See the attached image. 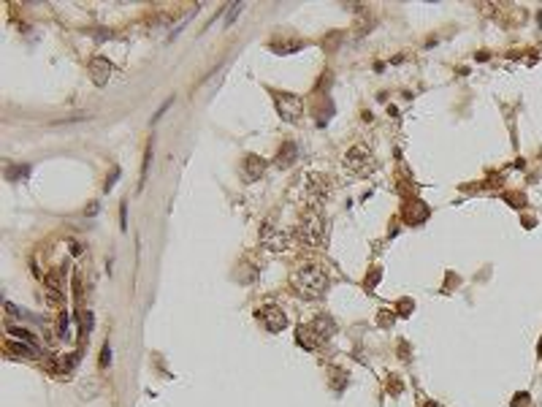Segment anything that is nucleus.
<instances>
[{
	"label": "nucleus",
	"mask_w": 542,
	"mask_h": 407,
	"mask_svg": "<svg viewBox=\"0 0 542 407\" xmlns=\"http://www.w3.org/2000/svg\"><path fill=\"white\" fill-rule=\"evenodd\" d=\"M242 8H244V3H233V6H231V11L225 14V27H228V25H231V22L236 20V14H239Z\"/></svg>",
	"instance_id": "nucleus-13"
},
{
	"label": "nucleus",
	"mask_w": 542,
	"mask_h": 407,
	"mask_svg": "<svg viewBox=\"0 0 542 407\" xmlns=\"http://www.w3.org/2000/svg\"><path fill=\"white\" fill-rule=\"evenodd\" d=\"M260 244L266 250H271V253H285L290 247V234L288 231H279L274 223H263V228H260Z\"/></svg>",
	"instance_id": "nucleus-6"
},
{
	"label": "nucleus",
	"mask_w": 542,
	"mask_h": 407,
	"mask_svg": "<svg viewBox=\"0 0 542 407\" xmlns=\"http://www.w3.org/2000/svg\"><path fill=\"white\" fill-rule=\"evenodd\" d=\"M345 166H347V171L350 174H355V177H366V174H372L374 168H377V160L372 155V149L364 147V144H355V147H350L347 149V155H345Z\"/></svg>",
	"instance_id": "nucleus-4"
},
{
	"label": "nucleus",
	"mask_w": 542,
	"mask_h": 407,
	"mask_svg": "<svg viewBox=\"0 0 542 407\" xmlns=\"http://www.w3.org/2000/svg\"><path fill=\"white\" fill-rule=\"evenodd\" d=\"M328 196H331L328 177L309 174L307 185H304V204H307V212H323V204H326Z\"/></svg>",
	"instance_id": "nucleus-3"
},
{
	"label": "nucleus",
	"mask_w": 542,
	"mask_h": 407,
	"mask_svg": "<svg viewBox=\"0 0 542 407\" xmlns=\"http://www.w3.org/2000/svg\"><path fill=\"white\" fill-rule=\"evenodd\" d=\"M90 71H92V82H95V84H106V82H109L111 63L103 60V57H95V60L90 63Z\"/></svg>",
	"instance_id": "nucleus-8"
},
{
	"label": "nucleus",
	"mask_w": 542,
	"mask_h": 407,
	"mask_svg": "<svg viewBox=\"0 0 542 407\" xmlns=\"http://www.w3.org/2000/svg\"><path fill=\"white\" fill-rule=\"evenodd\" d=\"M149 163H152V144L147 147V158H144V171H141V185H144V177L149 171Z\"/></svg>",
	"instance_id": "nucleus-15"
},
{
	"label": "nucleus",
	"mask_w": 542,
	"mask_h": 407,
	"mask_svg": "<svg viewBox=\"0 0 542 407\" xmlns=\"http://www.w3.org/2000/svg\"><path fill=\"white\" fill-rule=\"evenodd\" d=\"M109 364H111V345L106 342L101 350V366H109Z\"/></svg>",
	"instance_id": "nucleus-14"
},
{
	"label": "nucleus",
	"mask_w": 542,
	"mask_h": 407,
	"mask_svg": "<svg viewBox=\"0 0 542 407\" xmlns=\"http://www.w3.org/2000/svg\"><path fill=\"white\" fill-rule=\"evenodd\" d=\"M290 160H296V147H293L290 141H288V144L282 147V152H279V160H277V163H279V166H288Z\"/></svg>",
	"instance_id": "nucleus-10"
},
{
	"label": "nucleus",
	"mask_w": 542,
	"mask_h": 407,
	"mask_svg": "<svg viewBox=\"0 0 542 407\" xmlns=\"http://www.w3.org/2000/svg\"><path fill=\"white\" fill-rule=\"evenodd\" d=\"M290 285L301 299H320L328 288V274L317 263H304L290 274Z\"/></svg>",
	"instance_id": "nucleus-1"
},
{
	"label": "nucleus",
	"mask_w": 542,
	"mask_h": 407,
	"mask_svg": "<svg viewBox=\"0 0 542 407\" xmlns=\"http://www.w3.org/2000/svg\"><path fill=\"white\" fill-rule=\"evenodd\" d=\"M539 356H542V342H539Z\"/></svg>",
	"instance_id": "nucleus-18"
},
{
	"label": "nucleus",
	"mask_w": 542,
	"mask_h": 407,
	"mask_svg": "<svg viewBox=\"0 0 542 407\" xmlns=\"http://www.w3.org/2000/svg\"><path fill=\"white\" fill-rule=\"evenodd\" d=\"M271 98H274V103H277V111L282 114L285 122H296V120L301 117L304 103H301L298 95H293V92H282V90H274Z\"/></svg>",
	"instance_id": "nucleus-5"
},
{
	"label": "nucleus",
	"mask_w": 542,
	"mask_h": 407,
	"mask_svg": "<svg viewBox=\"0 0 542 407\" xmlns=\"http://www.w3.org/2000/svg\"><path fill=\"white\" fill-rule=\"evenodd\" d=\"M296 239L304 242L307 247H323L328 242V223L323 212H307L296 225Z\"/></svg>",
	"instance_id": "nucleus-2"
},
{
	"label": "nucleus",
	"mask_w": 542,
	"mask_h": 407,
	"mask_svg": "<svg viewBox=\"0 0 542 407\" xmlns=\"http://www.w3.org/2000/svg\"><path fill=\"white\" fill-rule=\"evenodd\" d=\"M524 404H529V394L520 391V394L515 396V399H512V407H524Z\"/></svg>",
	"instance_id": "nucleus-16"
},
{
	"label": "nucleus",
	"mask_w": 542,
	"mask_h": 407,
	"mask_svg": "<svg viewBox=\"0 0 542 407\" xmlns=\"http://www.w3.org/2000/svg\"><path fill=\"white\" fill-rule=\"evenodd\" d=\"M8 353H16V356H22V358H35L41 350H38V345H19V342H11L8 345Z\"/></svg>",
	"instance_id": "nucleus-9"
},
{
	"label": "nucleus",
	"mask_w": 542,
	"mask_h": 407,
	"mask_svg": "<svg viewBox=\"0 0 542 407\" xmlns=\"http://www.w3.org/2000/svg\"><path fill=\"white\" fill-rule=\"evenodd\" d=\"M95 212H98V201H95V204H90V206H87V215H95Z\"/></svg>",
	"instance_id": "nucleus-17"
},
{
	"label": "nucleus",
	"mask_w": 542,
	"mask_h": 407,
	"mask_svg": "<svg viewBox=\"0 0 542 407\" xmlns=\"http://www.w3.org/2000/svg\"><path fill=\"white\" fill-rule=\"evenodd\" d=\"M8 334H14V337H19V339H25L27 345H35V337L30 334V331L19 328V326H8Z\"/></svg>",
	"instance_id": "nucleus-11"
},
{
	"label": "nucleus",
	"mask_w": 542,
	"mask_h": 407,
	"mask_svg": "<svg viewBox=\"0 0 542 407\" xmlns=\"http://www.w3.org/2000/svg\"><path fill=\"white\" fill-rule=\"evenodd\" d=\"M90 331H92V312L82 309V337H87Z\"/></svg>",
	"instance_id": "nucleus-12"
},
{
	"label": "nucleus",
	"mask_w": 542,
	"mask_h": 407,
	"mask_svg": "<svg viewBox=\"0 0 542 407\" xmlns=\"http://www.w3.org/2000/svg\"><path fill=\"white\" fill-rule=\"evenodd\" d=\"M258 318L266 323V328H269V331H282L285 326H288V318H285V312H282L279 307H274V304L260 307Z\"/></svg>",
	"instance_id": "nucleus-7"
}]
</instances>
